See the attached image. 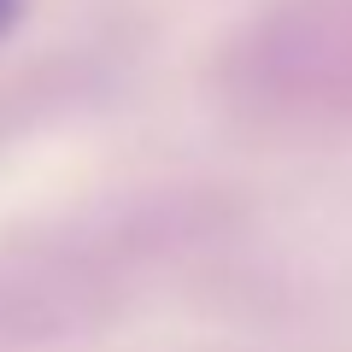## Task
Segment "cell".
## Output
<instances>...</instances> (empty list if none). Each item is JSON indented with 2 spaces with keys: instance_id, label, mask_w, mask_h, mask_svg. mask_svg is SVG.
Masks as SVG:
<instances>
[{
  "instance_id": "cell-1",
  "label": "cell",
  "mask_w": 352,
  "mask_h": 352,
  "mask_svg": "<svg viewBox=\"0 0 352 352\" xmlns=\"http://www.w3.org/2000/svg\"><path fill=\"white\" fill-rule=\"evenodd\" d=\"M12 18H18V0H0V30L12 24Z\"/></svg>"
}]
</instances>
